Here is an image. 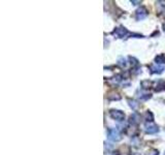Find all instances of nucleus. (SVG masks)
I'll return each mask as SVG.
<instances>
[{
	"instance_id": "nucleus-5",
	"label": "nucleus",
	"mask_w": 165,
	"mask_h": 155,
	"mask_svg": "<svg viewBox=\"0 0 165 155\" xmlns=\"http://www.w3.org/2000/svg\"><path fill=\"white\" fill-rule=\"evenodd\" d=\"M145 130H146V132L149 133V134H154V133L159 131V127L155 124H148V123H147V124L145 125Z\"/></svg>"
},
{
	"instance_id": "nucleus-11",
	"label": "nucleus",
	"mask_w": 165,
	"mask_h": 155,
	"mask_svg": "<svg viewBox=\"0 0 165 155\" xmlns=\"http://www.w3.org/2000/svg\"><path fill=\"white\" fill-rule=\"evenodd\" d=\"M151 94H142V95H139V98L141 99V101H147V99L151 98Z\"/></svg>"
},
{
	"instance_id": "nucleus-8",
	"label": "nucleus",
	"mask_w": 165,
	"mask_h": 155,
	"mask_svg": "<svg viewBox=\"0 0 165 155\" xmlns=\"http://www.w3.org/2000/svg\"><path fill=\"white\" fill-rule=\"evenodd\" d=\"M152 82L151 81H142L141 82V86H142L145 89H148V88H151L152 87Z\"/></svg>"
},
{
	"instance_id": "nucleus-7",
	"label": "nucleus",
	"mask_w": 165,
	"mask_h": 155,
	"mask_svg": "<svg viewBox=\"0 0 165 155\" xmlns=\"http://www.w3.org/2000/svg\"><path fill=\"white\" fill-rule=\"evenodd\" d=\"M107 98L109 101H119V99H121V96L118 93H111L107 95Z\"/></svg>"
},
{
	"instance_id": "nucleus-2",
	"label": "nucleus",
	"mask_w": 165,
	"mask_h": 155,
	"mask_svg": "<svg viewBox=\"0 0 165 155\" xmlns=\"http://www.w3.org/2000/svg\"><path fill=\"white\" fill-rule=\"evenodd\" d=\"M109 116L114 120L117 121H123L125 119V114L120 110H111V111H109Z\"/></svg>"
},
{
	"instance_id": "nucleus-6",
	"label": "nucleus",
	"mask_w": 165,
	"mask_h": 155,
	"mask_svg": "<svg viewBox=\"0 0 165 155\" xmlns=\"http://www.w3.org/2000/svg\"><path fill=\"white\" fill-rule=\"evenodd\" d=\"M150 69L152 71V74H161L164 70V66L157 64V65H152L150 67Z\"/></svg>"
},
{
	"instance_id": "nucleus-10",
	"label": "nucleus",
	"mask_w": 165,
	"mask_h": 155,
	"mask_svg": "<svg viewBox=\"0 0 165 155\" xmlns=\"http://www.w3.org/2000/svg\"><path fill=\"white\" fill-rule=\"evenodd\" d=\"M128 103H129V105H130L131 108H132L133 110H136L137 107H138V105L136 103V101H131V99H128Z\"/></svg>"
},
{
	"instance_id": "nucleus-4",
	"label": "nucleus",
	"mask_w": 165,
	"mask_h": 155,
	"mask_svg": "<svg viewBox=\"0 0 165 155\" xmlns=\"http://www.w3.org/2000/svg\"><path fill=\"white\" fill-rule=\"evenodd\" d=\"M147 16H148V11H147L146 7H142V6H141L140 8L137 9L136 13H135V17H136V20H138V21L146 19Z\"/></svg>"
},
{
	"instance_id": "nucleus-9",
	"label": "nucleus",
	"mask_w": 165,
	"mask_h": 155,
	"mask_svg": "<svg viewBox=\"0 0 165 155\" xmlns=\"http://www.w3.org/2000/svg\"><path fill=\"white\" fill-rule=\"evenodd\" d=\"M146 119H147V121H153V120H154V116H153V114H152V112H151V111H147Z\"/></svg>"
},
{
	"instance_id": "nucleus-1",
	"label": "nucleus",
	"mask_w": 165,
	"mask_h": 155,
	"mask_svg": "<svg viewBox=\"0 0 165 155\" xmlns=\"http://www.w3.org/2000/svg\"><path fill=\"white\" fill-rule=\"evenodd\" d=\"M107 139L113 141V142H119L122 139V137H121V133L119 132L118 129L109 128V130H107Z\"/></svg>"
},
{
	"instance_id": "nucleus-3",
	"label": "nucleus",
	"mask_w": 165,
	"mask_h": 155,
	"mask_svg": "<svg viewBox=\"0 0 165 155\" xmlns=\"http://www.w3.org/2000/svg\"><path fill=\"white\" fill-rule=\"evenodd\" d=\"M114 35H116L117 37L120 38H124V37H127L129 35V31L124 27H119V28H116L113 32Z\"/></svg>"
},
{
	"instance_id": "nucleus-12",
	"label": "nucleus",
	"mask_w": 165,
	"mask_h": 155,
	"mask_svg": "<svg viewBox=\"0 0 165 155\" xmlns=\"http://www.w3.org/2000/svg\"><path fill=\"white\" fill-rule=\"evenodd\" d=\"M119 65L120 66H126V60L124 58H120L119 59Z\"/></svg>"
}]
</instances>
